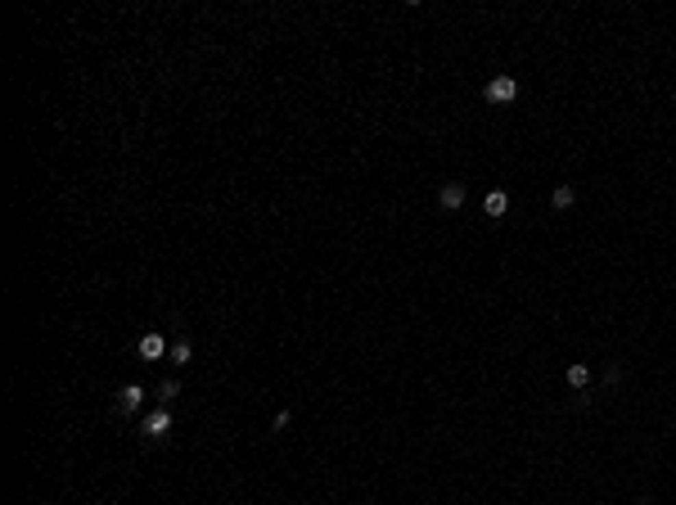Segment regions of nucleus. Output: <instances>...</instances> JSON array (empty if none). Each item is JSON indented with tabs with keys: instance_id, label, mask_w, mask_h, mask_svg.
Masks as SVG:
<instances>
[{
	"instance_id": "obj_1",
	"label": "nucleus",
	"mask_w": 676,
	"mask_h": 505,
	"mask_svg": "<svg viewBox=\"0 0 676 505\" xmlns=\"http://www.w3.org/2000/svg\"><path fill=\"white\" fill-rule=\"evenodd\" d=\"M514 95H518V82L510 73H496L492 82H487V99H492V104H510Z\"/></svg>"
},
{
	"instance_id": "obj_2",
	"label": "nucleus",
	"mask_w": 676,
	"mask_h": 505,
	"mask_svg": "<svg viewBox=\"0 0 676 505\" xmlns=\"http://www.w3.org/2000/svg\"><path fill=\"white\" fill-rule=\"evenodd\" d=\"M167 429H172V410L162 406V410H153V415H145V424H140V433H145V438H167Z\"/></svg>"
},
{
	"instance_id": "obj_3",
	"label": "nucleus",
	"mask_w": 676,
	"mask_h": 505,
	"mask_svg": "<svg viewBox=\"0 0 676 505\" xmlns=\"http://www.w3.org/2000/svg\"><path fill=\"white\" fill-rule=\"evenodd\" d=\"M140 406H145V388H140V384H127V388L118 393V410H122V415H136Z\"/></svg>"
},
{
	"instance_id": "obj_4",
	"label": "nucleus",
	"mask_w": 676,
	"mask_h": 505,
	"mask_svg": "<svg viewBox=\"0 0 676 505\" xmlns=\"http://www.w3.org/2000/svg\"><path fill=\"white\" fill-rule=\"evenodd\" d=\"M483 212H487V217H505V212H510V194H505V190H492V194L483 199Z\"/></svg>"
},
{
	"instance_id": "obj_5",
	"label": "nucleus",
	"mask_w": 676,
	"mask_h": 505,
	"mask_svg": "<svg viewBox=\"0 0 676 505\" xmlns=\"http://www.w3.org/2000/svg\"><path fill=\"white\" fill-rule=\"evenodd\" d=\"M162 352H167V343H162V334H145V338H140V356H145V361H158Z\"/></svg>"
},
{
	"instance_id": "obj_6",
	"label": "nucleus",
	"mask_w": 676,
	"mask_h": 505,
	"mask_svg": "<svg viewBox=\"0 0 676 505\" xmlns=\"http://www.w3.org/2000/svg\"><path fill=\"white\" fill-rule=\"evenodd\" d=\"M438 199H442V208H447V212H455V208L464 204V185L447 181V185H442V194H438Z\"/></svg>"
},
{
	"instance_id": "obj_7",
	"label": "nucleus",
	"mask_w": 676,
	"mask_h": 505,
	"mask_svg": "<svg viewBox=\"0 0 676 505\" xmlns=\"http://www.w3.org/2000/svg\"><path fill=\"white\" fill-rule=\"evenodd\" d=\"M573 199H577V194H573V185H559V190L550 194V204H555L559 212H564V208H573Z\"/></svg>"
},
{
	"instance_id": "obj_8",
	"label": "nucleus",
	"mask_w": 676,
	"mask_h": 505,
	"mask_svg": "<svg viewBox=\"0 0 676 505\" xmlns=\"http://www.w3.org/2000/svg\"><path fill=\"white\" fill-rule=\"evenodd\" d=\"M568 384H573V388H586V384H590V370L581 366V361H573V366H568Z\"/></svg>"
},
{
	"instance_id": "obj_9",
	"label": "nucleus",
	"mask_w": 676,
	"mask_h": 505,
	"mask_svg": "<svg viewBox=\"0 0 676 505\" xmlns=\"http://www.w3.org/2000/svg\"><path fill=\"white\" fill-rule=\"evenodd\" d=\"M190 356H194V347H190V338H181V343H176V347H172V361H176V366H185V361H190Z\"/></svg>"
},
{
	"instance_id": "obj_10",
	"label": "nucleus",
	"mask_w": 676,
	"mask_h": 505,
	"mask_svg": "<svg viewBox=\"0 0 676 505\" xmlns=\"http://www.w3.org/2000/svg\"><path fill=\"white\" fill-rule=\"evenodd\" d=\"M158 397H162V402H172V397H181V388H176V384H172V379H167V384H162V388H158Z\"/></svg>"
}]
</instances>
